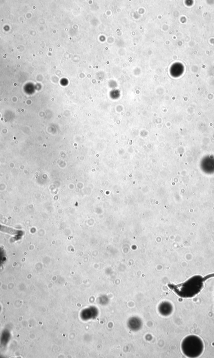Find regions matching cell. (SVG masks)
Here are the masks:
<instances>
[{"mask_svg": "<svg viewBox=\"0 0 214 358\" xmlns=\"http://www.w3.org/2000/svg\"><path fill=\"white\" fill-rule=\"evenodd\" d=\"M128 326L133 330H138L142 325L141 321L136 318H133L129 321Z\"/></svg>", "mask_w": 214, "mask_h": 358, "instance_id": "1", "label": "cell"}, {"mask_svg": "<svg viewBox=\"0 0 214 358\" xmlns=\"http://www.w3.org/2000/svg\"><path fill=\"white\" fill-rule=\"evenodd\" d=\"M170 307L168 304L166 303L162 304L159 307V311L164 315H166L170 312Z\"/></svg>", "mask_w": 214, "mask_h": 358, "instance_id": "2", "label": "cell"}, {"mask_svg": "<svg viewBox=\"0 0 214 358\" xmlns=\"http://www.w3.org/2000/svg\"><path fill=\"white\" fill-rule=\"evenodd\" d=\"M3 229H6V230H3L4 231H5V232H8V231H9V233H10L14 234H17L18 233V231L16 230L12 229V228H8V227H3Z\"/></svg>", "mask_w": 214, "mask_h": 358, "instance_id": "3", "label": "cell"}]
</instances>
